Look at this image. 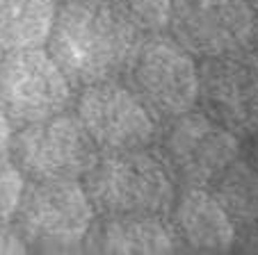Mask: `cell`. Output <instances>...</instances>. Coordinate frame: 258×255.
Instances as JSON below:
<instances>
[{
  "label": "cell",
  "mask_w": 258,
  "mask_h": 255,
  "mask_svg": "<svg viewBox=\"0 0 258 255\" xmlns=\"http://www.w3.org/2000/svg\"><path fill=\"white\" fill-rule=\"evenodd\" d=\"M146 34L119 0H80L57 7L48 53L73 87L121 80Z\"/></svg>",
  "instance_id": "cell-1"
},
{
  "label": "cell",
  "mask_w": 258,
  "mask_h": 255,
  "mask_svg": "<svg viewBox=\"0 0 258 255\" xmlns=\"http://www.w3.org/2000/svg\"><path fill=\"white\" fill-rule=\"evenodd\" d=\"M83 180L101 217H167L178 194L169 166L151 148L98 153Z\"/></svg>",
  "instance_id": "cell-2"
},
{
  "label": "cell",
  "mask_w": 258,
  "mask_h": 255,
  "mask_svg": "<svg viewBox=\"0 0 258 255\" xmlns=\"http://www.w3.org/2000/svg\"><path fill=\"white\" fill-rule=\"evenodd\" d=\"M96 210L80 180H30L14 228L28 250L73 253L87 241Z\"/></svg>",
  "instance_id": "cell-3"
},
{
  "label": "cell",
  "mask_w": 258,
  "mask_h": 255,
  "mask_svg": "<svg viewBox=\"0 0 258 255\" xmlns=\"http://www.w3.org/2000/svg\"><path fill=\"white\" fill-rule=\"evenodd\" d=\"M123 82L160 125L195 110L199 98L195 57L162 32L144 37Z\"/></svg>",
  "instance_id": "cell-4"
},
{
  "label": "cell",
  "mask_w": 258,
  "mask_h": 255,
  "mask_svg": "<svg viewBox=\"0 0 258 255\" xmlns=\"http://www.w3.org/2000/svg\"><path fill=\"white\" fill-rule=\"evenodd\" d=\"M10 157L30 180H83L98 148L76 114H55L21 125L10 144Z\"/></svg>",
  "instance_id": "cell-5"
},
{
  "label": "cell",
  "mask_w": 258,
  "mask_h": 255,
  "mask_svg": "<svg viewBox=\"0 0 258 255\" xmlns=\"http://www.w3.org/2000/svg\"><path fill=\"white\" fill-rule=\"evenodd\" d=\"M73 84L44 48L10 50L0 62V110L14 125H28L69 112Z\"/></svg>",
  "instance_id": "cell-6"
},
{
  "label": "cell",
  "mask_w": 258,
  "mask_h": 255,
  "mask_svg": "<svg viewBox=\"0 0 258 255\" xmlns=\"http://www.w3.org/2000/svg\"><path fill=\"white\" fill-rule=\"evenodd\" d=\"M73 105L98 153L151 148L158 144L162 125L126 82L107 80L83 87Z\"/></svg>",
  "instance_id": "cell-7"
},
{
  "label": "cell",
  "mask_w": 258,
  "mask_h": 255,
  "mask_svg": "<svg viewBox=\"0 0 258 255\" xmlns=\"http://www.w3.org/2000/svg\"><path fill=\"white\" fill-rule=\"evenodd\" d=\"M160 157L183 187H208L240 157V137L204 112H185L167 123L158 137Z\"/></svg>",
  "instance_id": "cell-8"
},
{
  "label": "cell",
  "mask_w": 258,
  "mask_h": 255,
  "mask_svg": "<svg viewBox=\"0 0 258 255\" xmlns=\"http://www.w3.org/2000/svg\"><path fill=\"white\" fill-rule=\"evenodd\" d=\"M256 10L247 0H174L169 32L192 57L249 50Z\"/></svg>",
  "instance_id": "cell-9"
},
{
  "label": "cell",
  "mask_w": 258,
  "mask_h": 255,
  "mask_svg": "<svg viewBox=\"0 0 258 255\" xmlns=\"http://www.w3.org/2000/svg\"><path fill=\"white\" fill-rule=\"evenodd\" d=\"M201 112L235 137L258 130V55L251 50L204 59L199 66Z\"/></svg>",
  "instance_id": "cell-10"
},
{
  "label": "cell",
  "mask_w": 258,
  "mask_h": 255,
  "mask_svg": "<svg viewBox=\"0 0 258 255\" xmlns=\"http://www.w3.org/2000/svg\"><path fill=\"white\" fill-rule=\"evenodd\" d=\"M169 223L180 250L190 253H229L235 244V223L208 187L187 185L176 194Z\"/></svg>",
  "instance_id": "cell-11"
},
{
  "label": "cell",
  "mask_w": 258,
  "mask_h": 255,
  "mask_svg": "<svg viewBox=\"0 0 258 255\" xmlns=\"http://www.w3.org/2000/svg\"><path fill=\"white\" fill-rule=\"evenodd\" d=\"M85 244L94 253L114 255L180 253L167 217H101V221H94Z\"/></svg>",
  "instance_id": "cell-12"
},
{
  "label": "cell",
  "mask_w": 258,
  "mask_h": 255,
  "mask_svg": "<svg viewBox=\"0 0 258 255\" xmlns=\"http://www.w3.org/2000/svg\"><path fill=\"white\" fill-rule=\"evenodd\" d=\"M57 16V0H0V48H44Z\"/></svg>",
  "instance_id": "cell-13"
},
{
  "label": "cell",
  "mask_w": 258,
  "mask_h": 255,
  "mask_svg": "<svg viewBox=\"0 0 258 255\" xmlns=\"http://www.w3.org/2000/svg\"><path fill=\"white\" fill-rule=\"evenodd\" d=\"M235 228L258 226V171L247 159H235L208 185Z\"/></svg>",
  "instance_id": "cell-14"
},
{
  "label": "cell",
  "mask_w": 258,
  "mask_h": 255,
  "mask_svg": "<svg viewBox=\"0 0 258 255\" xmlns=\"http://www.w3.org/2000/svg\"><path fill=\"white\" fill-rule=\"evenodd\" d=\"M28 178L7 153L0 155V226H12Z\"/></svg>",
  "instance_id": "cell-15"
},
{
  "label": "cell",
  "mask_w": 258,
  "mask_h": 255,
  "mask_svg": "<svg viewBox=\"0 0 258 255\" xmlns=\"http://www.w3.org/2000/svg\"><path fill=\"white\" fill-rule=\"evenodd\" d=\"M144 34H160L169 25L174 0H119Z\"/></svg>",
  "instance_id": "cell-16"
},
{
  "label": "cell",
  "mask_w": 258,
  "mask_h": 255,
  "mask_svg": "<svg viewBox=\"0 0 258 255\" xmlns=\"http://www.w3.org/2000/svg\"><path fill=\"white\" fill-rule=\"evenodd\" d=\"M28 253V246L21 239L14 226H0V255H16Z\"/></svg>",
  "instance_id": "cell-17"
},
{
  "label": "cell",
  "mask_w": 258,
  "mask_h": 255,
  "mask_svg": "<svg viewBox=\"0 0 258 255\" xmlns=\"http://www.w3.org/2000/svg\"><path fill=\"white\" fill-rule=\"evenodd\" d=\"M233 248L240 253H258V226L244 228L242 235L235 237Z\"/></svg>",
  "instance_id": "cell-18"
},
{
  "label": "cell",
  "mask_w": 258,
  "mask_h": 255,
  "mask_svg": "<svg viewBox=\"0 0 258 255\" xmlns=\"http://www.w3.org/2000/svg\"><path fill=\"white\" fill-rule=\"evenodd\" d=\"M12 137H14V123L7 119V114L0 110V155L10 150Z\"/></svg>",
  "instance_id": "cell-19"
},
{
  "label": "cell",
  "mask_w": 258,
  "mask_h": 255,
  "mask_svg": "<svg viewBox=\"0 0 258 255\" xmlns=\"http://www.w3.org/2000/svg\"><path fill=\"white\" fill-rule=\"evenodd\" d=\"M247 162L258 171V130L249 135V159Z\"/></svg>",
  "instance_id": "cell-20"
},
{
  "label": "cell",
  "mask_w": 258,
  "mask_h": 255,
  "mask_svg": "<svg viewBox=\"0 0 258 255\" xmlns=\"http://www.w3.org/2000/svg\"><path fill=\"white\" fill-rule=\"evenodd\" d=\"M249 50L258 55V14H256V19H253V32H251V44H249Z\"/></svg>",
  "instance_id": "cell-21"
},
{
  "label": "cell",
  "mask_w": 258,
  "mask_h": 255,
  "mask_svg": "<svg viewBox=\"0 0 258 255\" xmlns=\"http://www.w3.org/2000/svg\"><path fill=\"white\" fill-rule=\"evenodd\" d=\"M247 3L253 7V10H258V0H247Z\"/></svg>",
  "instance_id": "cell-22"
},
{
  "label": "cell",
  "mask_w": 258,
  "mask_h": 255,
  "mask_svg": "<svg viewBox=\"0 0 258 255\" xmlns=\"http://www.w3.org/2000/svg\"><path fill=\"white\" fill-rule=\"evenodd\" d=\"M57 3H62L64 5V3H80V0H57Z\"/></svg>",
  "instance_id": "cell-23"
},
{
  "label": "cell",
  "mask_w": 258,
  "mask_h": 255,
  "mask_svg": "<svg viewBox=\"0 0 258 255\" xmlns=\"http://www.w3.org/2000/svg\"><path fill=\"white\" fill-rule=\"evenodd\" d=\"M3 57H5V53H3V48H0V62H3Z\"/></svg>",
  "instance_id": "cell-24"
}]
</instances>
